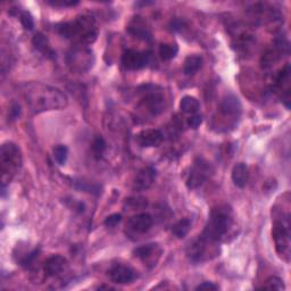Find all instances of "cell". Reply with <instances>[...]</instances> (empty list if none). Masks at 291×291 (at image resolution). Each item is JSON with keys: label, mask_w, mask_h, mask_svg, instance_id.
Instances as JSON below:
<instances>
[{"label": "cell", "mask_w": 291, "mask_h": 291, "mask_svg": "<svg viewBox=\"0 0 291 291\" xmlns=\"http://www.w3.org/2000/svg\"><path fill=\"white\" fill-rule=\"evenodd\" d=\"M23 97L32 112L44 113L66 108L68 98L65 93L55 87L39 82L25 83L22 87Z\"/></svg>", "instance_id": "cell-1"}, {"label": "cell", "mask_w": 291, "mask_h": 291, "mask_svg": "<svg viewBox=\"0 0 291 291\" xmlns=\"http://www.w3.org/2000/svg\"><path fill=\"white\" fill-rule=\"evenodd\" d=\"M233 225V210L229 205H219L212 209L199 238L204 242L216 243L227 236Z\"/></svg>", "instance_id": "cell-2"}, {"label": "cell", "mask_w": 291, "mask_h": 291, "mask_svg": "<svg viewBox=\"0 0 291 291\" xmlns=\"http://www.w3.org/2000/svg\"><path fill=\"white\" fill-rule=\"evenodd\" d=\"M58 33L65 39L73 40L77 45H91L97 40L98 31L95 18L88 15L79 16L71 22L57 25Z\"/></svg>", "instance_id": "cell-3"}, {"label": "cell", "mask_w": 291, "mask_h": 291, "mask_svg": "<svg viewBox=\"0 0 291 291\" xmlns=\"http://www.w3.org/2000/svg\"><path fill=\"white\" fill-rule=\"evenodd\" d=\"M0 158H2V187L5 188L22 167V152L16 143L11 141L5 142L2 146Z\"/></svg>", "instance_id": "cell-4"}, {"label": "cell", "mask_w": 291, "mask_h": 291, "mask_svg": "<svg viewBox=\"0 0 291 291\" xmlns=\"http://www.w3.org/2000/svg\"><path fill=\"white\" fill-rule=\"evenodd\" d=\"M272 236L274 239L275 249L279 256L289 262L290 258V214L289 210L282 215L279 214L278 217L273 221Z\"/></svg>", "instance_id": "cell-5"}, {"label": "cell", "mask_w": 291, "mask_h": 291, "mask_svg": "<svg viewBox=\"0 0 291 291\" xmlns=\"http://www.w3.org/2000/svg\"><path fill=\"white\" fill-rule=\"evenodd\" d=\"M141 101L147 111L153 115H159L165 111L166 102L163 90L155 84H143L139 88Z\"/></svg>", "instance_id": "cell-6"}, {"label": "cell", "mask_w": 291, "mask_h": 291, "mask_svg": "<svg viewBox=\"0 0 291 291\" xmlns=\"http://www.w3.org/2000/svg\"><path fill=\"white\" fill-rule=\"evenodd\" d=\"M213 173L214 168L212 164L203 157H197L188 173L186 185L190 190L198 189L205 185V182L213 175Z\"/></svg>", "instance_id": "cell-7"}, {"label": "cell", "mask_w": 291, "mask_h": 291, "mask_svg": "<svg viewBox=\"0 0 291 291\" xmlns=\"http://www.w3.org/2000/svg\"><path fill=\"white\" fill-rule=\"evenodd\" d=\"M66 62L69 68L74 72L83 73L87 72L93 66L95 57L91 49L87 48L86 46L75 45L73 48L68 51Z\"/></svg>", "instance_id": "cell-8"}, {"label": "cell", "mask_w": 291, "mask_h": 291, "mask_svg": "<svg viewBox=\"0 0 291 291\" xmlns=\"http://www.w3.org/2000/svg\"><path fill=\"white\" fill-rule=\"evenodd\" d=\"M152 60L150 51H138L134 49H128L122 55V65L129 71H137L147 67Z\"/></svg>", "instance_id": "cell-9"}, {"label": "cell", "mask_w": 291, "mask_h": 291, "mask_svg": "<svg viewBox=\"0 0 291 291\" xmlns=\"http://www.w3.org/2000/svg\"><path fill=\"white\" fill-rule=\"evenodd\" d=\"M108 276L113 283L128 284L137 278V272L129 265L115 263L110 267Z\"/></svg>", "instance_id": "cell-10"}, {"label": "cell", "mask_w": 291, "mask_h": 291, "mask_svg": "<svg viewBox=\"0 0 291 291\" xmlns=\"http://www.w3.org/2000/svg\"><path fill=\"white\" fill-rule=\"evenodd\" d=\"M153 223L154 220L152 215L148 213H140L129 219L128 223H126V228L133 233L143 234L152 229Z\"/></svg>", "instance_id": "cell-11"}, {"label": "cell", "mask_w": 291, "mask_h": 291, "mask_svg": "<svg viewBox=\"0 0 291 291\" xmlns=\"http://www.w3.org/2000/svg\"><path fill=\"white\" fill-rule=\"evenodd\" d=\"M219 111L225 117H233L237 119L241 115L242 105L239 98L234 95H227L222 98L220 102Z\"/></svg>", "instance_id": "cell-12"}, {"label": "cell", "mask_w": 291, "mask_h": 291, "mask_svg": "<svg viewBox=\"0 0 291 291\" xmlns=\"http://www.w3.org/2000/svg\"><path fill=\"white\" fill-rule=\"evenodd\" d=\"M138 144L142 148H154L158 147L163 142L164 135L161 131L157 129H147L142 130L135 135Z\"/></svg>", "instance_id": "cell-13"}, {"label": "cell", "mask_w": 291, "mask_h": 291, "mask_svg": "<svg viewBox=\"0 0 291 291\" xmlns=\"http://www.w3.org/2000/svg\"><path fill=\"white\" fill-rule=\"evenodd\" d=\"M157 172L153 166H146L140 170L133 182V189L135 191L148 190L156 180Z\"/></svg>", "instance_id": "cell-14"}, {"label": "cell", "mask_w": 291, "mask_h": 291, "mask_svg": "<svg viewBox=\"0 0 291 291\" xmlns=\"http://www.w3.org/2000/svg\"><path fill=\"white\" fill-rule=\"evenodd\" d=\"M67 267V260L60 255H53L45 262L44 270L47 276H57Z\"/></svg>", "instance_id": "cell-15"}, {"label": "cell", "mask_w": 291, "mask_h": 291, "mask_svg": "<svg viewBox=\"0 0 291 291\" xmlns=\"http://www.w3.org/2000/svg\"><path fill=\"white\" fill-rule=\"evenodd\" d=\"M249 168L245 163H238L232 170V181L238 188H245L249 181Z\"/></svg>", "instance_id": "cell-16"}, {"label": "cell", "mask_w": 291, "mask_h": 291, "mask_svg": "<svg viewBox=\"0 0 291 291\" xmlns=\"http://www.w3.org/2000/svg\"><path fill=\"white\" fill-rule=\"evenodd\" d=\"M32 45H33V47L38 51H40L42 55L46 56V57L48 58L56 57V53L55 50L51 48L48 38L45 34L40 33V32L39 33H35L34 37L32 38Z\"/></svg>", "instance_id": "cell-17"}, {"label": "cell", "mask_w": 291, "mask_h": 291, "mask_svg": "<svg viewBox=\"0 0 291 291\" xmlns=\"http://www.w3.org/2000/svg\"><path fill=\"white\" fill-rule=\"evenodd\" d=\"M128 31L133 37L138 38V39H141L144 41H152L153 37H152V32L149 31L147 26L143 24V22L141 20H134L128 27Z\"/></svg>", "instance_id": "cell-18"}, {"label": "cell", "mask_w": 291, "mask_h": 291, "mask_svg": "<svg viewBox=\"0 0 291 291\" xmlns=\"http://www.w3.org/2000/svg\"><path fill=\"white\" fill-rule=\"evenodd\" d=\"M203 66V58L200 56L192 55L187 57L185 60V66H183V72L186 75H192L199 71Z\"/></svg>", "instance_id": "cell-19"}, {"label": "cell", "mask_w": 291, "mask_h": 291, "mask_svg": "<svg viewBox=\"0 0 291 291\" xmlns=\"http://www.w3.org/2000/svg\"><path fill=\"white\" fill-rule=\"evenodd\" d=\"M157 249L156 243H147V245H142L133 250V254L139 260H141L144 263H148L150 258H153L154 252Z\"/></svg>", "instance_id": "cell-20"}, {"label": "cell", "mask_w": 291, "mask_h": 291, "mask_svg": "<svg viewBox=\"0 0 291 291\" xmlns=\"http://www.w3.org/2000/svg\"><path fill=\"white\" fill-rule=\"evenodd\" d=\"M199 101L197 100L195 97L186 96L183 97L180 101V110L183 113H186V114H196V113L199 111Z\"/></svg>", "instance_id": "cell-21"}, {"label": "cell", "mask_w": 291, "mask_h": 291, "mask_svg": "<svg viewBox=\"0 0 291 291\" xmlns=\"http://www.w3.org/2000/svg\"><path fill=\"white\" fill-rule=\"evenodd\" d=\"M290 73H291V69H290V65L287 64L283 68H281L280 71L276 73L275 78H274V83L273 86L275 89H280V90H282V88L284 86L289 87V81H290Z\"/></svg>", "instance_id": "cell-22"}, {"label": "cell", "mask_w": 291, "mask_h": 291, "mask_svg": "<svg viewBox=\"0 0 291 291\" xmlns=\"http://www.w3.org/2000/svg\"><path fill=\"white\" fill-rule=\"evenodd\" d=\"M192 222L190 219H182L172 227V233L177 239H183L191 230Z\"/></svg>", "instance_id": "cell-23"}, {"label": "cell", "mask_w": 291, "mask_h": 291, "mask_svg": "<svg viewBox=\"0 0 291 291\" xmlns=\"http://www.w3.org/2000/svg\"><path fill=\"white\" fill-rule=\"evenodd\" d=\"M179 47L176 44H162L159 46V56L163 60H171L176 57Z\"/></svg>", "instance_id": "cell-24"}, {"label": "cell", "mask_w": 291, "mask_h": 291, "mask_svg": "<svg viewBox=\"0 0 291 291\" xmlns=\"http://www.w3.org/2000/svg\"><path fill=\"white\" fill-rule=\"evenodd\" d=\"M106 148H107V144H106L105 139L100 137V135L96 137L91 144L93 156H95L96 159H100L102 157V155H104V153L106 152Z\"/></svg>", "instance_id": "cell-25"}, {"label": "cell", "mask_w": 291, "mask_h": 291, "mask_svg": "<svg viewBox=\"0 0 291 291\" xmlns=\"http://www.w3.org/2000/svg\"><path fill=\"white\" fill-rule=\"evenodd\" d=\"M68 157V148L65 144H57L54 148V158L58 165L63 166L67 161Z\"/></svg>", "instance_id": "cell-26"}, {"label": "cell", "mask_w": 291, "mask_h": 291, "mask_svg": "<svg viewBox=\"0 0 291 291\" xmlns=\"http://www.w3.org/2000/svg\"><path fill=\"white\" fill-rule=\"evenodd\" d=\"M264 289H273V290H282L284 289L283 281L278 276H270L269 279L265 281V284L263 285Z\"/></svg>", "instance_id": "cell-27"}, {"label": "cell", "mask_w": 291, "mask_h": 291, "mask_svg": "<svg viewBox=\"0 0 291 291\" xmlns=\"http://www.w3.org/2000/svg\"><path fill=\"white\" fill-rule=\"evenodd\" d=\"M21 24L25 30L32 31L34 29V18L31 15L30 12H22L20 16Z\"/></svg>", "instance_id": "cell-28"}, {"label": "cell", "mask_w": 291, "mask_h": 291, "mask_svg": "<svg viewBox=\"0 0 291 291\" xmlns=\"http://www.w3.org/2000/svg\"><path fill=\"white\" fill-rule=\"evenodd\" d=\"M39 252H40L39 248H35V249H33L31 252H29V254H26L24 257L22 258V260L20 261V265L24 266V267H30L31 265H33L34 261L37 260L38 256H39Z\"/></svg>", "instance_id": "cell-29"}, {"label": "cell", "mask_w": 291, "mask_h": 291, "mask_svg": "<svg viewBox=\"0 0 291 291\" xmlns=\"http://www.w3.org/2000/svg\"><path fill=\"white\" fill-rule=\"evenodd\" d=\"M75 188L80 190H83V191H88V192H99L100 191V188L96 186V185H90V183H87V182H75Z\"/></svg>", "instance_id": "cell-30"}, {"label": "cell", "mask_w": 291, "mask_h": 291, "mask_svg": "<svg viewBox=\"0 0 291 291\" xmlns=\"http://www.w3.org/2000/svg\"><path fill=\"white\" fill-rule=\"evenodd\" d=\"M121 221H122V215L116 213L110 215L108 217H106V220L104 221V224L107 228H115L117 224L121 223Z\"/></svg>", "instance_id": "cell-31"}, {"label": "cell", "mask_w": 291, "mask_h": 291, "mask_svg": "<svg viewBox=\"0 0 291 291\" xmlns=\"http://www.w3.org/2000/svg\"><path fill=\"white\" fill-rule=\"evenodd\" d=\"M203 123V116L200 114H192L189 119H188V125H189V128L191 129H197L199 128L200 124Z\"/></svg>", "instance_id": "cell-32"}, {"label": "cell", "mask_w": 291, "mask_h": 291, "mask_svg": "<svg viewBox=\"0 0 291 291\" xmlns=\"http://www.w3.org/2000/svg\"><path fill=\"white\" fill-rule=\"evenodd\" d=\"M48 4L56 7H74L79 5L78 0H62V2H48Z\"/></svg>", "instance_id": "cell-33"}, {"label": "cell", "mask_w": 291, "mask_h": 291, "mask_svg": "<svg viewBox=\"0 0 291 291\" xmlns=\"http://www.w3.org/2000/svg\"><path fill=\"white\" fill-rule=\"evenodd\" d=\"M217 289H219V285L214 284L213 282H208V281L203 282L196 288V290H217Z\"/></svg>", "instance_id": "cell-34"}, {"label": "cell", "mask_w": 291, "mask_h": 291, "mask_svg": "<svg viewBox=\"0 0 291 291\" xmlns=\"http://www.w3.org/2000/svg\"><path fill=\"white\" fill-rule=\"evenodd\" d=\"M21 115V107L20 105H17V104H14L12 106V108H11V119L12 120H16L20 117Z\"/></svg>", "instance_id": "cell-35"}, {"label": "cell", "mask_w": 291, "mask_h": 291, "mask_svg": "<svg viewBox=\"0 0 291 291\" xmlns=\"http://www.w3.org/2000/svg\"><path fill=\"white\" fill-rule=\"evenodd\" d=\"M183 25V23L180 21V20H174V21H172L171 23V26H173L172 29L176 31V30H181V27Z\"/></svg>", "instance_id": "cell-36"}]
</instances>
